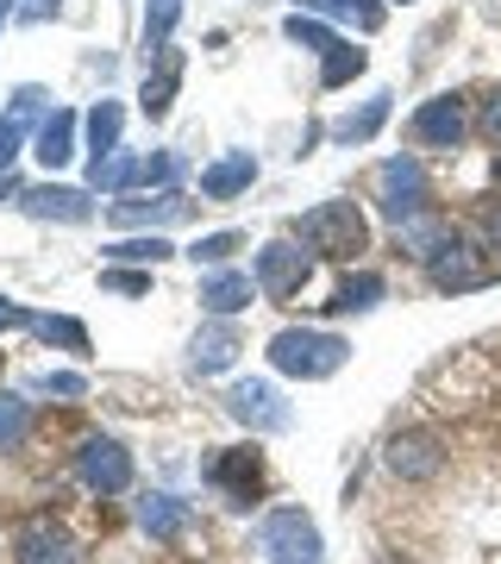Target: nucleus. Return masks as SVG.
I'll use <instances>...</instances> for the list:
<instances>
[{"label":"nucleus","instance_id":"obj_1","mask_svg":"<svg viewBox=\"0 0 501 564\" xmlns=\"http://www.w3.org/2000/svg\"><path fill=\"white\" fill-rule=\"evenodd\" d=\"M345 358H351V345L339 333H320V326H282L276 339H270V364H276L282 377H301V383L339 377Z\"/></svg>","mask_w":501,"mask_h":564},{"label":"nucleus","instance_id":"obj_2","mask_svg":"<svg viewBox=\"0 0 501 564\" xmlns=\"http://www.w3.org/2000/svg\"><path fill=\"white\" fill-rule=\"evenodd\" d=\"M301 245L314 251V258H358L363 245H370V226H363L358 202H320V207H307L295 220Z\"/></svg>","mask_w":501,"mask_h":564},{"label":"nucleus","instance_id":"obj_3","mask_svg":"<svg viewBox=\"0 0 501 564\" xmlns=\"http://www.w3.org/2000/svg\"><path fill=\"white\" fill-rule=\"evenodd\" d=\"M258 552H263V564H326L320 527H314V514H301V508H270L263 514Z\"/></svg>","mask_w":501,"mask_h":564},{"label":"nucleus","instance_id":"obj_4","mask_svg":"<svg viewBox=\"0 0 501 564\" xmlns=\"http://www.w3.org/2000/svg\"><path fill=\"white\" fill-rule=\"evenodd\" d=\"M377 207L389 226H407L421 220V214H433V188H426V170L421 158H389L377 170Z\"/></svg>","mask_w":501,"mask_h":564},{"label":"nucleus","instance_id":"obj_5","mask_svg":"<svg viewBox=\"0 0 501 564\" xmlns=\"http://www.w3.org/2000/svg\"><path fill=\"white\" fill-rule=\"evenodd\" d=\"M76 477H81L88 496H126V489H132V452H126L120 440L95 433V440L76 445Z\"/></svg>","mask_w":501,"mask_h":564},{"label":"nucleus","instance_id":"obj_6","mask_svg":"<svg viewBox=\"0 0 501 564\" xmlns=\"http://www.w3.org/2000/svg\"><path fill=\"white\" fill-rule=\"evenodd\" d=\"M207 484L220 489L232 508H251V502L263 496V452H258V445L214 452V458H207Z\"/></svg>","mask_w":501,"mask_h":564},{"label":"nucleus","instance_id":"obj_7","mask_svg":"<svg viewBox=\"0 0 501 564\" xmlns=\"http://www.w3.org/2000/svg\"><path fill=\"white\" fill-rule=\"evenodd\" d=\"M489 276H495V263L482 258L470 239H451L445 251H433V258H426V282H433L439 295H470V289H482Z\"/></svg>","mask_w":501,"mask_h":564},{"label":"nucleus","instance_id":"obj_8","mask_svg":"<svg viewBox=\"0 0 501 564\" xmlns=\"http://www.w3.org/2000/svg\"><path fill=\"white\" fill-rule=\"evenodd\" d=\"M13 558L20 564H88V552H81V540H69L51 514H32V521L20 527V540H13Z\"/></svg>","mask_w":501,"mask_h":564},{"label":"nucleus","instance_id":"obj_9","mask_svg":"<svg viewBox=\"0 0 501 564\" xmlns=\"http://www.w3.org/2000/svg\"><path fill=\"white\" fill-rule=\"evenodd\" d=\"M407 132H414V144H426V151H458L464 132H470V113H464L458 95H433V101L407 120Z\"/></svg>","mask_w":501,"mask_h":564},{"label":"nucleus","instance_id":"obj_10","mask_svg":"<svg viewBox=\"0 0 501 564\" xmlns=\"http://www.w3.org/2000/svg\"><path fill=\"white\" fill-rule=\"evenodd\" d=\"M307 276H314V258H307L301 245L276 239V245H263L258 251V289L270 295V302H288Z\"/></svg>","mask_w":501,"mask_h":564},{"label":"nucleus","instance_id":"obj_11","mask_svg":"<svg viewBox=\"0 0 501 564\" xmlns=\"http://www.w3.org/2000/svg\"><path fill=\"white\" fill-rule=\"evenodd\" d=\"M226 414H232L239 426H251V433H282V426L295 421L288 402H282L270 383H232L226 389Z\"/></svg>","mask_w":501,"mask_h":564},{"label":"nucleus","instance_id":"obj_12","mask_svg":"<svg viewBox=\"0 0 501 564\" xmlns=\"http://www.w3.org/2000/svg\"><path fill=\"white\" fill-rule=\"evenodd\" d=\"M195 214V202L182 195V188H157V195H120L113 202V226H176V220H188Z\"/></svg>","mask_w":501,"mask_h":564},{"label":"nucleus","instance_id":"obj_13","mask_svg":"<svg viewBox=\"0 0 501 564\" xmlns=\"http://www.w3.org/2000/svg\"><path fill=\"white\" fill-rule=\"evenodd\" d=\"M139 527L163 545H182L188 533H195V508L176 502V496H163V489H144L139 496Z\"/></svg>","mask_w":501,"mask_h":564},{"label":"nucleus","instance_id":"obj_14","mask_svg":"<svg viewBox=\"0 0 501 564\" xmlns=\"http://www.w3.org/2000/svg\"><path fill=\"white\" fill-rule=\"evenodd\" d=\"M239 351H244L239 326L214 321V326H200L195 345H188V370H195V377H220V370H232V364H239Z\"/></svg>","mask_w":501,"mask_h":564},{"label":"nucleus","instance_id":"obj_15","mask_svg":"<svg viewBox=\"0 0 501 564\" xmlns=\"http://www.w3.org/2000/svg\"><path fill=\"white\" fill-rule=\"evenodd\" d=\"M382 458H389V470H395V477H407V484H426V477H439L445 452H439V440H426V433H395Z\"/></svg>","mask_w":501,"mask_h":564},{"label":"nucleus","instance_id":"obj_16","mask_svg":"<svg viewBox=\"0 0 501 564\" xmlns=\"http://www.w3.org/2000/svg\"><path fill=\"white\" fill-rule=\"evenodd\" d=\"M251 182H258V158L251 151H226V158H214L200 170V195L207 202H239Z\"/></svg>","mask_w":501,"mask_h":564},{"label":"nucleus","instance_id":"obj_17","mask_svg":"<svg viewBox=\"0 0 501 564\" xmlns=\"http://www.w3.org/2000/svg\"><path fill=\"white\" fill-rule=\"evenodd\" d=\"M251 295H263L258 276H244V270H214V276L200 282V307L214 314V321H232L251 307Z\"/></svg>","mask_w":501,"mask_h":564},{"label":"nucleus","instance_id":"obj_18","mask_svg":"<svg viewBox=\"0 0 501 564\" xmlns=\"http://www.w3.org/2000/svg\"><path fill=\"white\" fill-rule=\"evenodd\" d=\"M20 207L32 214V220H63V226H81L88 214H95V202H88L81 188H57V182H44V188H25Z\"/></svg>","mask_w":501,"mask_h":564},{"label":"nucleus","instance_id":"obj_19","mask_svg":"<svg viewBox=\"0 0 501 564\" xmlns=\"http://www.w3.org/2000/svg\"><path fill=\"white\" fill-rule=\"evenodd\" d=\"M176 88H182V51H170V44H163L157 69H151V76H144V88H139L144 120H163V113L176 107Z\"/></svg>","mask_w":501,"mask_h":564},{"label":"nucleus","instance_id":"obj_20","mask_svg":"<svg viewBox=\"0 0 501 564\" xmlns=\"http://www.w3.org/2000/svg\"><path fill=\"white\" fill-rule=\"evenodd\" d=\"M32 158H39L44 170H63V163L76 158V113H69V107H51V113H44L39 151H32Z\"/></svg>","mask_w":501,"mask_h":564},{"label":"nucleus","instance_id":"obj_21","mask_svg":"<svg viewBox=\"0 0 501 564\" xmlns=\"http://www.w3.org/2000/svg\"><path fill=\"white\" fill-rule=\"evenodd\" d=\"M458 239V226L451 220H439V214H421V220H407V226H395V245L407 251V258H433V251H445V245Z\"/></svg>","mask_w":501,"mask_h":564},{"label":"nucleus","instance_id":"obj_22","mask_svg":"<svg viewBox=\"0 0 501 564\" xmlns=\"http://www.w3.org/2000/svg\"><path fill=\"white\" fill-rule=\"evenodd\" d=\"M389 295V282L377 276V270H351V276L333 289V302H326V314H370V307Z\"/></svg>","mask_w":501,"mask_h":564},{"label":"nucleus","instance_id":"obj_23","mask_svg":"<svg viewBox=\"0 0 501 564\" xmlns=\"http://www.w3.org/2000/svg\"><path fill=\"white\" fill-rule=\"evenodd\" d=\"M132 182H144V158H132V151H107L100 163H88V188L95 195H126Z\"/></svg>","mask_w":501,"mask_h":564},{"label":"nucleus","instance_id":"obj_24","mask_svg":"<svg viewBox=\"0 0 501 564\" xmlns=\"http://www.w3.org/2000/svg\"><path fill=\"white\" fill-rule=\"evenodd\" d=\"M389 113H395V95H370L358 113H345V120L333 126V139H339V144H370L382 126H389Z\"/></svg>","mask_w":501,"mask_h":564},{"label":"nucleus","instance_id":"obj_25","mask_svg":"<svg viewBox=\"0 0 501 564\" xmlns=\"http://www.w3.org/2000/svg\"><path fill=\"white\" fill-rule=\"evenodd\" d=\"M120 126H126L120 101H95L88 107V120H81V132H88V163H100L107 151H120Z\"/></svg>","mask_w":501,"mask_h":564},{"label":"nucleus","instance_id":"obj_26","mask_svg":"<svg viewBox=\"0 0 501 564\" xmlns=\"http://www.w3.org/2000/svg\"><path fill=\"white\" fill-rule=\"evenodd\" d=\"M301 13H326V20H358V32H377L389 13L382 0H301Z\"/></svg>","mask_w":501,"mask_h":564},{"label":"nucleus","instance_id":"obj_27","mask_svg":"<svg viewBox=\"0 0 501 564\" xmlns=\"http://www.w3.org/2000/svg\"><path fill=\"white\" fill-rule=\"evenodd\" d=\"M25 433H32V402L13 395V389H0V452H20Z\"/></svg>","mask_w":501,"mask_h":564},{"label":"nucleus","instance_id":"obj_28","mask_svg":"<svg viewBox=\"0 0 501 564\" xmlns=\"http://www.w3.org/2000/svg\"><path fill=\"white\" fill-rule=\"evenodd\" d=\"M363 63H370V57H363V51H358V44H333V51H326V57H320V88H345V82H351V76H363Z\"/></svg>","mask_w":501,"mask_h":564},{"label":"nucleus","instance_id":"obj_29","mask_svg":"<svg viewBox=\"0 0 501 564\" xmlns=\"http://www.w3.org/2000/svg\"><path fill=\"white\" fill-rule=\"evenodd\" d=\"M182 20V0H144V57H157L170 44V25Z\"/></svg>","mask_w":501,"mask_h":564},{"label":"nucleus","instance_id":"obj_30","mask_svg":"<svg viewBox=\"0 0 501 564\" xmlns=\"http://www.w3.org/2000/svg\"><path fill=\"white\" fill-rule=\"evenodd\" d=\"M32 333H39L44 345H63V351H88V326L69 321V314H39Z\"/></svg>","mask_w":501,"mask_h":564},{"label":"nucleus","instance_id":"obj_31","mask_svg":"<svg viewBox=\"0 0 501 564\" xmlns=\"http://www.w3.org/2000/svg\"><path fill=\"white\" fill-rule=\"evenodd\" d=\"M163 258H176V245L170 239H120V245H107V263H163Z\"/></svg>","mask_w":501,"mask_h":564},{"label":"nucleus","instance_id":"obj_32","mask_svg":"<svg viewBox=\"0 0 501 564\" xmlns=\"http://www.w3.org/2000/svg\"><path fill=\"white\" fill-rule=\"evenodd\" d=\"M282 39H288V44H301V51H320V57L333 51V44H339V39H333V32L320 25V20H314V13H288V20H282Z\"/></svg>","mask_w":501,"mask_h":564},{"label":"nucleus","instance_id":"obj_33","mask_svg":"<svg viewBox=\"0 0 501 564\" xmlns=\"http://www.w3.org/2000/svg\"><path fill=\"white\" fill-rule=\"evenodd\" d=\"M232 251H244V232H207V239L188 245V258L207 263V270H220V263H232Z\"/></svg>","mask_w":501,"mask_h":564},{"label":"nucleus","instance_id":"obj_34","mask_svg":"<svg viewBox=\"0 0 501 564\" xmlns=\"http://www.w3.org/2000/svg\"><path fill=\"white\" fill-rule=\"evenodd\" d=\"M39 389L44 395H63V402H81V395H88V377H81V370H44Z\"/></svg>","mask_w":501,"mask_h":564},{"label":"nucleus","instance_id":"obj_35","mask_svg":"<svg viewBox=\"0 0 501 564\" xmlns=\"http://www.w3.org/2000/svg\"><path fill=\"white\" fill-rule=\"evenodd\" d=\"M107 289H113V295H151V270H107Z\"/></svg>","mask_w":501,"mask_h":564},{"label":"nucleus","instance_id":"obj_36","mask_svg":"<svg viewBox=\"0 0 501 564\" xmlns=\"http://www.w3.org/2000/svg\"><path fill=\"white\" fill-rule=\"evenodd\" d=\"M176 176H182V158H170V151H157V158H144V182H151V188H170Z\"/></svg>","mask_w":501,"mask_h":564},{"label":"nucleus","instance_id":"obj_37","mask_svg":"<svg viewBox=\"0 0 501 564\" xmlns=\"http://www.w3.org/2000/svg\"><path fill=\"white\" fill-rule=\"evenodd\" d=\"M477 126H482V139H489V144H495V151H501V88H495V95H489V101H482Z\"/></svg>","mask_w":501,"mask_h":564},{"label":"nucleus","instance_id":"obj_38","mask_svg":"<svg viewBox=\"0 0 501 564\" xmlns=\"http://www.w3.org/2000/svg\"><path fill=\"white\" fill-rule=\"evenodd\" d=\"M32 321H39V314H25L13 295H0V333H20V326H32Z\"/></svg>","mask_w":501,"mask_h":564},{"label":"nucleus","instance_id":"obj_39","mask_svg":"<svg viewBox=\"0 0 501 564\" xmlns=\"http://www.w3.org/2000/svg\"><path fill=\"white\" fill-rule=\"evenodd\" d=\"M44 101H51L44 88H20V95H13V120H32V113H44Z\"/></svg>","mask_w":501,"mask_h":564},{"label":"nucleus","instance_id":"obj_40","mask_svg":"<svg viewBox=\"0 0 501 564\" xmlns=\"http://www.w3.org/2000/svg\"><path fill=\"white\" fill-rule=\"evenodd\" d=\"M13 158H20V120H0V176H7Z\"/></svg>","mask_w":501,"mask_h":564},{"label":"nucleus","instance_id":"obj_41","mask_svg":"<svg viewBox=\"0 0 501 564\" xmlns=\"http://www.w3.org/2000/svg\"><path fill=\"white\" fill-rule=\"evenodd\" d=\"M482 239H489V258H495V270H501V202L482 214Z\"/></svg>","mask_w":501,"mask_h":564},{"label":"nucleus","instance_id":"obj_42","mask_svg":"<svg viewBox=\"0 0 501 564\" xmlns=\"http://www.w3.org/2000/svg\"><path fill=\"white\" fill-rule=\"evenodd\" d=\"M51 7H57V0H32V7H25V20H44Z\"/></svg>","mask_w":501,"mask_h":564},{"label":"nucleus","instance_id":"obj_43","mask_svg":"<svg viewBox=\"0 0 501 564\" xmlns=\"http://www.w3.org/2000/svg\"><path fill=\"white\" fill-rule=\"evenodd\" d=\"M7 20H13V0H0V25H7Z\"/></svg>","mask_w":501,"mask_h":564},{"label":"nucleus","instance_id":"obj_44","mask_svg":"<svg viewBox=\"0 0 501 564\" xmlns=\"http://www.w3.org/2000/svg\"><path fill=\"white\" fill-rule=\"evenodd\" d=\"M495 182H501V151H495Z\"/></svg>","mask_w":501,"mask_h":564},{"label":"nucleus","instance_id":"obj_45","mask_svg":"<svg viewBox=\"0 0 501 564\" xmlns=\"http://www.w3.org/2000/svg\"><path fill=\"white\" fill-rule=\"evenodd\" d=\"M401 7H407V0H401Z\"/></svg>","mask_w":501,"mask_h":564}]
</instances>
